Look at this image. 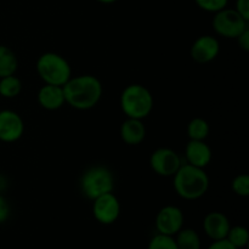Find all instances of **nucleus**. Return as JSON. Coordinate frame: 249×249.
I'll return each mask as SVG.
<instances>
[{
  "label": "nucleus",
  "mask_w": 249,
  "mask_h": 249,
  "mask_svg": "<svg viewBox=\"0 0 249 249\" xmlns=\"http://www.w3.org/2000/svg\"><path fill=\"white\" fill-rule=\"evenodd\" d=\"M62 88L66 105L78 111H89L94 108L104 95L101 80L92 74L71 77Z\"/></svg>",
  "instance_id": "f257e3e1"
},
{
  "label": "nucleus",
  "mask_w": 249,
  "mask_h": 249,
  "mask_svg": "<svg viewBox=\"0 0 249 249\" xmlns=\"http://www.w3.org/2000/svg\"><path fill=\"white\" fill-rule=\"evenodd\" d=\"M209 177L203 168L181 164L173 175V186L178 196L186 201H196L202 198L209 189Z\"/></svg>",
  "instance_id": "f03ea898"
},
{
  "label": "nucleus",
  "mask_w": 249,
  "mask_h": 249,
  "mask_svg": "<svg viewBox=\"0 0 249 249\" xmlns=\"http://www.w3.org/2000/svg\"><path fill=\"white\" fill-rule=\"evenodd\" d=\"M119 104L126 118L143 121L152 113L155 100L152 92L146 87L141 84H130L122 91Z\"/></svg>",
  "instance_id": "7ed1b4c3"
},
{
  "label": "nucleus",
  "mask_w": 249,
  "mask_h": 249,
  "mask_svg": "<svg viewBox=\"0 0 249 249\" xmlns=\"http://www.w3.org/2000/svg\"><path fill=\"white\" fill-rule=\"evenodd\" d=\"M36 70L44 84L63 87L72 77L70 62L62 55L56 53H44L39 56Z\"/></svg>",
  "instance_id": "20e7f679"
},
{
  "label": "nucleus",
  "mask_w": 249,
  "mask_h": 249,
  "mask_svg": "<svg viewBox=\"0 0 249 249\" xmlns=\"http://www.w3.org/2000/svg\"><path fill=\"white\" fill-rule=\"evenodd\" d=\"M114 175L104 165H95L83 173L80 178V190L88 199L94 201L105 194L113 192Z\"/></svg>",
  "instance_id": "39448f33"
},
{
  "label": "nucleus",
  "mask_w": 249,
  "mask_h": 249,
  "mask_svg": "<svg viewBox=\"0 0 249 249\" xmlns=\"http://www.w3.org/2000/svg\"><path fill=\"white\" fill-rule=\"evenodd\" d=\"M247 19L241 16L235 9H225L215 12L212 21L214 32L226 39H236L243 31L249 28Z\"/></svg>",
  "instance_id": "423d86ee"
},
{
  "label": "nucleus",
  "mask_w": 249,
  "mask_h": 249,
  "mask_svg": "<svg viewBox=\"0 0 249 249\" xmlns=\"http://www.w3.org/2000/svg\"><path fill=\"white\" fill-rule=\"evenodd\" d=\"M181 164L179 153L172 148L160 147L150 156L151 169L162 178H173Z\"/></svg>",
  "instance_id": "0eeeda50"
},
{
  "label": "nucleus",
  "mask_w": 249,
  "mask_h": 249,
  "mask_svg": "<svg viewBox=\"0 0 249 249\" xmlns=\"http://www.w3.org/2000/svg\"><path fill=\"white\" fill-rule=\"evenodd\" d=\"M92 215L102 225H112L121 215V203L113 192L105 194L92 201Z\"/></svg>",
  "instance_id": "6e6552de"
},
{
  "label": "nucleus",
  "mask_w": 249,
  "mask_h": 249,
  "mask_svg": "<svg viewBox=\"0 0 249 249\" xmlns=\"http://www.w3.org/2000/svg\"><path fill=\"white\" fill-rule=\"evenodd\" d=\"M184 212L177 206H165L156 215V230L158 233L175 236L184 228Z\"/></svg>",
  "instance_id": "1a4fd4ad"
},
{
  "label": "nucleus",
  "mask_w": 249,
  "mask_h": 249,
  "mask_svg": "<svg viewBox=\"0 0 249 249\" xmlns=\"http://www.w3.org/2000/svg\"><path fill=\"white\" fill-rule=\"evenodd\" d=\"M24 134V122L17 112L11 109L0 111V141L12 143Z\"/></svg>",
  "instance_id": "9d476101"
},
{
  "label": "nucleus",
  "mask_w": 249,
  "mask_h": 249,
  "mask_svg": "<svg viewBox=\"0 0 249 249\" xmlns=\"http://www.w3.org/2000/svg\"><path fill=\"white\" fill-rule=\"evenodd\" d=\"M219 53H220V43L215 36L208 34L198 36L194 41L190 50L191 58L199 65H206L214 61L219 56Z\"/></svg>",
  "instance_id": "9b49d317"
},
{
  "label": "nucleus",
  "mask_w": 249,
  "mask_h": 249,
  "mask_svg": "<svg viewBox=\"0 0 249 249\" xmlns=\"http://www.w3.org/2000/svg\"><path fill=\"white\" fill-rule=\"evenodd\" d=\"M230 228V219L221 212H211L203 219V231L212 241L226 238Z\"/></svg>",
  "instance_id": "f8f14e48"
},
{
  "label": "nucleus",
  "mask_w": 249,
  "mask_h": 249,
  "mask_svg": "<svg viewBox=\"0 0 249 249\" xmlns=\"http://www.w3.org/2000/svg\"><path fill=\"white\" fill-rule=\"evenodd\" d=\"M185 157L189 164L204 169L212 162L213 152L206 141L189 140L185 147Z\"/></svg>",
  "instance_id": "ddd939ff"
},
{
  "label": "nucleus",
  "mask_w": 249,
  "mask_h": 249,
  "mask_svg": "<svg viewBox=\"0 0 249 249\" xmlns=\"http://www.w3.org/2000/svg\"><path fill=\"white\" fill-rule=\"evenodd\" d=\"M38 104L46 111H57L66 105L63 88L58 85L44 84L36 95Z\"/></svg>",
  "instance_id": "4468645a"
},
{
  "label": "nucleus",
  "mask_w": 249,
  "mask_h": 249,
  "mask_svg": "<svg viewBox=\"0 0 249 249\" xmlns=\"http://www.w3.org/2000/svg\"><path fill=\"white\" fill-rule=\"evenodd\" d=\"M121 139L129 146H138L146 138V126L143 121L135 118H126L119 129Z\"/></svg>",
  "instance_id": "2eb2a0df"
},
{
  "label": "nucleus",
  "mask_w": 249,
  "mask_h": 249,
  "mask_svg": "<svg viewBox=\"0 0 249 249\" xmlns=\"http://www.w3.org/2000/svg\"><path fill=\"white\" fill-rule=\"evenodd\" d=\"M18 70V58L14 50L6 45H0V78L16 74Z\"/></svg>",
  "instance_id": "dca6fc26"
},
{
  "label": "nucleus",
  "mask_w": 249,
  "mask_h": 249,
  "mask_svg": "<svg viewBox=\"0 0 249 249\" xmlns=\"http://www.w3.org/2000/svg\"><path fill=\"white\" fill-rule=\"evenodd\" d=\"M178 249H201L202 241L198 232L194 229L182 228L174 236Z\"/></svg>",
  "instance_id": "f3484780"
},
{
  "label": "nucleus",
  "mask_w": 249,
  "mask_h": 249,
  "mask_svg": "<svg viewBox=\"0 0 249 249\" xmlns=\"http://www.w3.org/2000/svg\"><path fill=\"white\" fill-rule=\"evenodd\" d=\"M186 133L189 136V140L206 141V139L209 136V133H211V126L206 119L196 117L189 122Z\"/></svg>",
  "instance_id": "a211bd4d"
},
{
  "label": "nucleus",
  "mask_w": 249,
  "mask_h": 249,
  "mask_svg": "<svg viewBox=\"0 0 249 249\" xmlns=\"http://www.w3.org/2000/svg\"><path fill=\"white\" fill-rule=\"evenodd\" d=\"M22 91V82L15 74L0 78V95L5 99H15Z\"/></svg>",
  "instance_id": "6ab92c4d"
},
{
  "label": "nucleus",
  "mask_w": 249,
  "mask_h": 249,
  "mask_svg": "<svg viewBox=\"0 0 249 249\" xmlns=\"http://www.w3.org/2000/svg\"><path fill=\"white\" fill-rule=\"evenodd\" d=\"M226 240L237 249L246 248L249 242V232L247 228L241 225L231 226L228 232V236H226Z\"/></svg>",
  "instance_id": "aec40b11"
},
{
  "label": "nucleus",
  "mask_w": 249,
  "mask_h": 249,
  "mask_svg": "<svg viewBox=\"0 0 249 249\" xmlns=\"http://www.w3.org/2000/svg\"><path fill=\"white\" fill-rule=\"evenodd\" d=\"M147 249H178L174 236L158 233L153 236L148 242Z\"/></svg>",
  "instance_id": "412c9836"
},
{
  "label": "nucleus",
  "mask_w": 249,
  "mask_h": 249,
  "mask_svg": "<svg viewBox=\"0 0 249 249\" xmlns=\"http://www.w3.org/2000/svg\"><path fill=\"white\" fill-rule=\"evenodd\" d=\"M232 191L240 197H248L249 196V175L240 174L232 180Z\"/></svg>",
  "instance_id": "4be33fe9"
},
{
  "label": "nucleus",
  "mask_w": 249,
  "mask_h": 249,
  "mask_svg": "<svg viewBox=\"0 0 249 249\" xmlns=\"http://www.w3.org/2000/svg\"><path fill=\"white\" fill-rule=\"evenodd\" d=\"M195 2L203 11L215 14V12L228 7L229 0H195Z\"/></svg>",
  "instance_id": "5701e85b"
},
{
  "label": "nucleus",
  "mask_w": 249,
  "mask_h": 249,
  "mask_svg": "<svg viewBox=\"0 0 249 249\" xmlns=\"http://www.w3.org/2000/svg\"><path fill=\"white\" fill-rule=\"evenodd\" d=\"M10 213H11V209H10L9 202L4 196L0 195V224H4L5 221L9 220Z\"/></svg>",
  "instance_id": "b1692460"
},
{
  "label": "nucleus",
  "mask_w": 249,
  "mask_h": 249,
  "mask_svg": "<svg viewBox=\"0 0 249 249\" xmlns=\"http://www.w3.org/2000/svg\"><path fill=\"white\" fill-rule=\"evenodd\" d=\"M235 10L249 21V0H236Z\"/></svg>",
  "instance_id": "393cba45"
},
{
  "label": "nucleus",
  "mask_w": 249,
  "mask_h": 249,
  "mask_svg": "<svg viewBox=\"0 0 249 249\" xmlns=\"http://www.w3.org/2000/svg\"><path fill=\"white\" fill-rule=\"evenodd\" d=\"M236 40H237L240 49H242L246 53L249 51V28L243 31L242 33L236 38Z\"/></svg>",
  "instance_id": "a878e982"
},
{
  "label": "nucleus",
  "mask_w": 249,
  "mask_h": 249,
  "mask_svg": "<svg viewBox=\"0 0 249 249\" xmlns=\"http://www.w3.org/2000/svg\"><path fill=\"white\" fill-rule=\"evenodd\" d=\"M207 249H237L235 246L231 245L226 238L224 240H219V241H213L212 245L209 246Z\"/></svg>",
  "instance_id": "bb28decb"
},
{
  "label": "nucleus",
  "mask_w": 249,
  "mask_h": 249,
  "mask_svg": "<svg viewBox=\"0 0 249 249\" xmlns=\"http://www.w3.org/2000/svg\"><path fill=\"white\" fill-rule=\"evenodd\" d=\"M96 1L101 2V4H113V2L118 1V0H96Z\"/></svg>",
  "instance_id": "cd10ccee"
}]
</instances>
